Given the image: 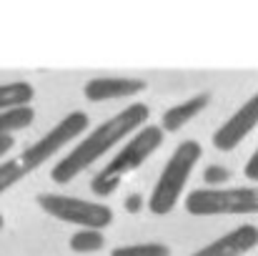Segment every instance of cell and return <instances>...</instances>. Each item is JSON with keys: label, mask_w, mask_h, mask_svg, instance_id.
<instances>
[{"label": "cell", "mask_w": 258, "mask_h": 256, "mask_svg": "<svg viewBox=\"0 0 258 256\" xmlns=\"http://www.w3.org/2000/svg\"><path fill=\"white\" fill-rule=\"evenodd\" d=\"M148 118H151V108L146 103H131V106H125L113 118H108L100 126H95V131H90L83 141H78L76 148L68 151L53 166L50 178L55 183H71V181H76V176H81L98 159H103L108 151H113L123 138L138 133L146 126Z\"/></svg>", "instance_id": "6da1fadb"}, {"label": "cell", "mask_w": 258, "mask_h": 256, "mask_svg": "<svg viewBox=\"0 0 258 256\" xmlns=\"http://www.w3.org/2000/svg\"><path fill=\"white\" fill-rule=\"evenodd\" d=\"M88 128V113L83 111H71L63 116L48 133H43L35 143H30L25 151H20L15 159L0 161V193L10 191L18 186L30 171L40 169L45 161H50L63 146L76 141L83 131Z\"/></svg>", "instance_id": "7a4b0ae2"}, {"label": "cell", "mask_w": 258, "mask_h": 256, "mask_svg": "<svg viewBox=\"0 0 258 256\" xmlns=\"http://www.w3.org/2000/svg\"><path fill=\"white\" fill-rule=\"evenodd\" d=\"M163 146V131L161 126L146 123L138 133H133L128 138V143L113 156V161H108L103 169L98 171L90 181V191L100 198L115 193V188L120 186L125 173H133L136 169H141L158 148Z\"/></svg>", "instance_id": "3957f363"}, {"label": "cell", "mask_w": 258, "mask_h": 256, "mask_svg": "<svg viewBox=\"0 0 258 256\" xmlns=\"http://www.w3.org/2000/svg\"><path fill=\"white\" fill-rule=\"evenodd\" d=\"M203 156V146L198 141H183L175 146V151L171 153V159L166 161V166L161 171L151 198H148V211L156 216H168L175 203L183 196V188L190 178V173L196 169V164Z\"/></svg>", "instance_id": "277c9868"}, {"label": "cell", "mask_w": 258, "mask_h": 256, "mask_svg": "<svg viewBox=\"0 0 258 256\" xmlns=\"http://www.w3.org/2000/svg\"><path fill=\"white\" fill-rule=\"evenodd\" d=\"M183 206L190 216H251L258 214V186L196 188Z\"/></svg>", "instance_id": "5b68a950"}, {"label": "cell", "mask_w": 258, "mask_h": 256, "mask_svg": "<svg viewBox=\"0 0 258 256\" xmlns=\"http://www.w3.org/2000/svg\"><path fill=\"white\" fill-rule=\"evenodd\" d=\"M35 203L48 216L63 224H76L81 229L103 231L105 226L113 224V209L98 201H86V198H76L66 193H38Z\"/></svg>", "instance_id": "8992f818"}, {"label": "cell", "mask_w": 258, "mask_h": 256, "mask_svg": "<svg viewBox=\"0 0 258 256\" xmlns=\"http://www.w3.org/2000/svg\"><path fill=\"white\" fill-rule=\"evenodd\" d=\"M256 126H258V93H253L228 121H223V126L216 128L213 146L218 151H233L236 146H241L246 141V136Z\"/></svg>", "instance_id": "52a82bcc"}, {"label": "cell", "mask_w": 258, "mask_h": 256, "mask_svg": "<svg viewBox=\"0 0 258 256\" xmlns=\"http://www.w3.org/2000/svg\"><path fill=\"white\" fill-rule=\"evenodd\" d=\"M148 83L143 78H125V76H100V78H90L83 85V95L93 103H103V100H113V98H133L138 93H143Z\"/></svg>", "instance_id": "ba28073f"}, {"label": "cell", "mask_w": 258, "mask_h": 256, "mask_svg": "<svg viewBox=\"0 0 258 256\" xmlns=\"http://www.w3.org/2000/svg\"><path fill=\"white\" fill-rule=\"evenodd\" d=\"M258 246V226L253 224H243L236 226L231 231H226L223 236H218L216 241L206 244L203 249H198L190 256H243L251 249Z\"/></svg>", "instance_id": "9c48e42d"}, {"label": "cell", "mask_w": 258, "mask_h": 256, "mask_svg": "<svg viewBox=\"0 0 258 256\" xmlns=\"http://www.w3.org/2000/svg\"><path fill=\"white\" fill-rule=\"evenodd\" d=\"M211 103V93H196V95H190L188 100H180V103H175L171 108H166L163 111V116H161V131L166 133H175V131H180L185 123H190L198 113H203L206 111V106Z\"/></svg>", "instance_id": "30bf717a"}, {"label": "cell", "mask_w": 258, "mask_h": 256, "mask_svg": "<svg viewBox=\"0 0 258 256\" xmlns=\"http://www.w3.org/2000/svg\"><path fill=\"white\" fill-rule=\"evenodd\" d=\"M35 100V88L28 81H13V83H0V113L25 108Z\"/></svg>", "instance_id": "8fae6325"}, {"label": "cell", "mask_w": 258, "mask_h": 256, "mask_svg": "<svg viewBox=\"0 0 258 256\" xmlns=\"http://www.w3.org/2000/svg\"><path fill=\"white\" fill-rule=\"evenodd\" d=\"M33 121H35V108H33V106L0 113V136H13V131L28 128Z\"/></svg>", "instance_id": "7c38bea8"}, {"label": "cell", "mask_w": 258, "mask_h": 256, "mask_svg": "<svg viewBox=\"0 0 258 256\" xmlns=\"http://www.w3.org/2000/svg\"><path fill=\"white\" fill-rule=\"evenodd\" d=\"M68 246L76 254H93V251H100L105 246V236L100 231H95V229H81V231H76L71 236Z\"/></svg>", "instance_id": "4fadbf2b"}, {"label": "cell", "mask_w": 258, "mask_h": 256, "mask_svg": "<svg viewBox=\"0 0 258 256\" xmlns=\"http://www.w3.org/2000/svg\"><path fill=\"white\" fill-rule=\"evenodd\" d=\"M110 256H171V246L161 241H148V244H128L113 249Z\"/></svg>", "instance_id": "5bb4252c"}, {"label": "cell", "mask_w": 258, "mask_h": 256, "mask_svg": "<svg viewBox=\"0 0 258 256\" xmlns=\"http://www.w3.org/2000/svg\"><path fill=\"white\" fill-rule=\"evenodd\" d=\"M231 169H226V166H221V164H211V166H206L203 169V181L208 183V188H218V186H223L226 181H231Z\"/></svg>", "instance_id": "9a60e30c"}, {"label": "cell", "mask_w": 258, "mask_h": 256, "mask_svg": "<svg viewBox=\"0 0 258 256\" xmlns=\"http://www.w3.org/2000/svg\"><path fill=\"white\" fill-rule=\"evenodd\" d=\"M243 176L248 181H258V146H256V151L251 153V159L246 161V166H243Z\"/></svg>", "instance_id": "2e32d148"}, {"label": "cell", "mask_w": 258, "mask_h": 256, "mask_svg": "<svg viewBox=\"0 0 258 256\" xmlns=\"http://www.w3.org/2000/svg\"><path fill=\"white\" fill-rule=\"evenodd\" d=\"M143 209V196L141 193H131L128 198H125V211L128 214H138Z\"/></svg>", "instance_id": "e0dca14e"}, {"label": "cell", "mask_w": 258, "mask_h": 256, "mask_svg": "<svg viewBox=\"0 0 258 256\" xmlns=\"http://www.w3.org/2000/svg\"><path fill=\"white\" fill-rule=\"evenodd\" d=\"M13 146H15V138H13V136H0V159H3Z\"/></svg>", "instance_id": "ac0fdd59"}, {"label": "cell", "mask_w": 258, "mask_h": 256, "mask_svg": "<svg viewBox=\"0 0 258 256\" xmlns=\"http://www.w3.org/2000/svg\"><path fill=\"white\" fill-rule=\"evenodd\" d=\"M3 226H5V219H3V214H0V231H3Z\"/></svg>", "instance_id": "d6986e66"}]
</instances>
